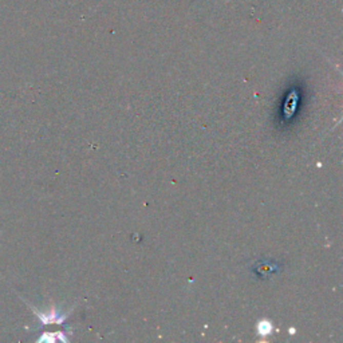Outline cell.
I'll use <instances>...</instances> for the list:
<instances>
[{
    "label": "cell",
    "mask_w": 343,
    "mask_h": 343,
    "mask_svg": "<svg viewBox=\"0 0 343 343\" xmlns=\"http://www.w3.org/2000/svg\"><path fill=\"white\" fill-rule=\"evenodd\" d=\"M271 330H272V326H271L270 323L267 320H263V322H260L257 325V331H259L261 335H266V334H270Z\"/></svg>",
    "instance_id": "1"
}]
</instances>
